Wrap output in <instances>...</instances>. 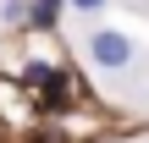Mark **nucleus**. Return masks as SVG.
I'll list each match as a JSON object with an SVG mask.
<instances>
[{
  "label": "nucleus",
  "instance_id": "f257e3e1",
  "mask_svg": "<svg viewBox=\"0 0 149 143\" xmlns=\"http://www.w3.org/2000/svg\"><path fill=\"white\" fill-rule=\"evenodd\" d=\"M88 50H94V61H100V66H127V55H133V44H127L122 33H94V39H88Z\"/></svg>",
  "mask_w": 149,
  "mask_h": 143
},
{
  "label": "nucleus",
  "instance_id": "f03ea898",
  "mask_svg": "<svg viewBox=\"0 0 149 143\" xmlns=\"http://www.w3.org/2000/svg\"><path fill=\"white\" fill-rule=\"evenodd\" d=\"M50 17H55V0H39V11H33V28H44Z\"/></svg>",
  "mask_w": 149,
  "mask_h": 143
},
{
  "label": "nucleus",
  "instance_id": "7ed1b4c3",
  "mask_svg": "<svg viewBox=\"0 0 149 143\" xmlns=\"http://www.w3.org/2000/svg\"><path fill=\"white\" fill-rule=\"evenodd\" d=\"M72 6H77V11H100L105 0H72Z\"/></svg>",
  "mask_w": 149,
  "mask_h": 143
}]
</instances>
